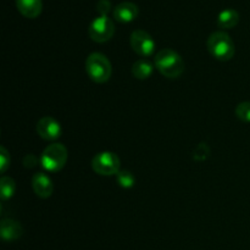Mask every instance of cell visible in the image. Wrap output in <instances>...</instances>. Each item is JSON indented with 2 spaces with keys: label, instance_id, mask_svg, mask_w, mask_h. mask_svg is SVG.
<instances>
[{
  "label": "cell",
  "instance_id": "15",
  "mask_svg": "<svg viewBox=\"0 0 250 250\" xmlns=\"http://www.w3.org/2000/svg\"><path fill=\"white\" fill-rule=\"evenodd\" d=\"M16 192V183L12 178L2 177L0 180V197L2 200H7Z\"/></svg>",
  "mask_w": 250,
  "mask_h": 250
},
{
  "label": "cell",
  "instance_id": "7",
  "mask_svg": "<svg viewBox=\"0 0 250 250\" xmlns=\"http://www.w3.org/2000/svg\"><path fill=\"white\" fill-rule=\"evenodd\" d=\"M131 46L138 55L150 56L155 51V42L148 32L137 29L131 34Z\"/></svg>",
  "mask_w": 250,
  "mask_h": 250
},
{
  "label": "cell",
  "instance_id": "11",
  "mask_svg": "<svg viewBox=\"0 0 250 250\" xmlns=\"http://www.w3.org/2000/svg\"><path fill=\"white\" fill-rule=\"evenodd\" d=\"M17 10L27 19H36L42 14L43 2L42 0H16Z\"/></svg>",
  "mask_w": 250,
  "mask_h": 250
},
{
  "label": "cell",
  "instance_id": "1",
  "mask_svg": "<svg viewBox=\"0 0 250 250\" xmlns=\"http://www.w3.org/2000/svg\"><path fill=\"white\" fill-rule=\"evenodd\" d=\"M155 66L159 72L167 78H177L185 71V61L177 51L163 49L155 56Z\"/></svg>",
  "mask_w": 250,
  "mask_h": 250
},
{
  "label": "cell",
  "instance_id": "9",
  "mask_svg": "<svg viewBox=\"0 0 250 250\" xmlns=\"http://www.w3.org/2000/svg\"><path fill=\"white\" fill-rule=\"evenodd\" d=\"M139 14L138 6L131 1L120 2L114 9V17L117 22L121 23H129L134 21Z\"/></svg>",
  "mask_w": 250,
  "mask_h": 250
},
{
  "label": "cell",
  "instance_id": "19",
  "mask_svg": "<svg viewBox=\"0 0 250 250\" xmlns=\"http://www.w3.org/2000/svg\"><path fill=\"white\" fill-rule=\"evenodd\" d=\"M111 9V2L109 0H100L97 5V10L100 14V16H106Z\"/></svg>",
  "mask_w": 250,
  "mask_h": 250
},
{
  "label": "cell",
  "instance_id": "12",
  "mask_svg": "<svg viewBox=\"0 0 250 250\" xmlns=\"http://www.w3.org/2000/svg\"><path fill=\"white\" fill-rule=\"evenodd\" d=\"M0 233L4 241H15L22 236L23 229L19 221L6 219L2 220L0 224Z\"/></svg>",
  "mask_w": 250,
  "mask_h": 250
},
{
  "label": "cell",
  "instance_id": "2",
  "mask_svg": "<svg viewBox=\"0 0 250 250\" xmlns=\"http://www.w3.org/2000/svg\"><path fill=\"white\" fill-rule=\"evenodd\" d=\"M207 45L209 53L220 61L231 60L236 53V46H234L233 41L226 32H214L208 38Z\"/></svg>",
  "mask_w": 250,
  "mask_h": 250
},
{
  "label": "cell",
  "instance_id": "5",
  "mask_svg": "<svg viewBox=\"0 0 250 250\" xmlns=\"http://www.w3.org/2000/svg\"><path fill=\"white\" fill-rule=\"evenodd\" d=\"M92 167L98 175H117L120 172V159L116 154L103 151L94 156L92 161Z\"/></svg>",
  "mask_w": 250,
  "mask_h": 250
},
{
  "label": "cell",
  "instance_id": "3",
  "mask_svg": "<svg viewBox=\"0 0 250 250\" xmlns=\"http://www.w3.org/2000/svg\"><path fill=\"white\" fill-rule=\"evenodd\" d=\"M85 71L92 81L105 83L111 77V63L109 59L100 53H93L85 60Z\"/></svg>",
  "mask_w": 250,
  "mask_h": 250
},
{
  "label": "cell",
  "instance_id": "16",
  "mask_svg": "<svg viewBox=\"0 0 250 250\" xmlns=\"http://www.w3.org/2000/svg\"><path fill=\"white\" fill-rule=\"evenodd\" d=\"M116 181L122 188H131L133 187L136 178L129 171H120L116 175Z\"/></svg>",
  "mask_w": 250,
  "mask_h": 250
},
{
  "label": "cell",
  "instance_id": "13",
  "mask_svg": "<svg viewBox=\"0 0 250 250\" xmlns=\"http://www.w3.org/2000/svg\"><path fill=\"white\" fill-rule=\"evenodd\" d=\"M239 22L238 11L233 9H226L220 12L217 17V26L222 29H231L236 27Z\"/></svg>",
  "mask_w": 250,
  "mask_h": 250
},
{
  "label": "cell",
  "instance_id": "17",
  "mask_svg": "<svg viewBox=\"0 0 250 250\" xmlns=\"http://www.w3.org/2000/svg\"><path fill=\"white\" fill-rule=\"evenodd\" d=\"M236 115L243 122H250V102H244L236 107Z\"/></svg>",
  "mask_w": 250,
  "mask_h": 250
},
{
  "label": "cell",
  "instance_id": "10",
  "mask_svg": "<svg viewBox=\"0 0 250 250\" xmlns=\"http://www.w3.org/2000/svg\"><path fill=\"white\" fill-rule=\"evenodd\" d=\"M32 187H33L34 193L38 195L39 198H49L53 194L54 186L50 178L45 175V173H36L32 178Z\"/></svg>",
  "mask_w": 250,
  "mask_h": 250
},
{
  "label": "cell",
  "instance_id": "4",
  "mask_svg": "<svg viewBox=\"0 0 250 250\" xmlns=\"http://www.w3.org/2000/svg\"><path fill=\"white\" fill-rule=\"evenodd\" d=\"M67 149L61 143H54L46 146L41 156V164L46 171L58 172L67 161Z\"/></svg>",
  "mask_w": 250,
  "mask_h": 250
},
{
  "label": "cell",
  "instance_id": "8",
  "mask_svg": "<svg viewBox=\"0 0 250 250\" xmlns=\"http://www.w3.org/2000/svg\"><path fill=\"white\" fill-rule=\"evenodd\" d=\"M37 132L39 137L45 141H55L61 136V126L55 119L45 116L37 124Z\"/></svg>",
  "mask_w": 250,
  "mask_h": 250
},
{
  "label": "cell",
  "instance_id": "14",
  "mask_svg": "<svg viewBox=\"0 0 250 250\" xmlns=\"http://www.w3.org/2000/svg\"><path fill=\"white\" fill-rule=\"evenodd\" d=\"M132 73L138 80H146L153 73V65L150 63V61L141 59V60L136 61L133 63V66H132Z\"/></svg>",
  "mask_w": 250,
  "mask_h": 250
},
{
  "label": "cell",
  "instance_id": "18",
  "mask_svg": "<svg viewBox=\"0 0 250 250\" xmlns=\"http://www.w3.org/2000/svg\"><path fill=\"white\" fill-rule=\"evenodd\" d=\"M10 166V155L7 153L6 149L4 146L0 148V171L2 173L7 170V167Z\"/></svg>",
  "mask_w": 250,
  "mask_h": 250
},
{
  "label": "cell",
  "instance_id": "6",
  "mask_svg": "<svg viewBox=\"0 0 250 250\" xmlns=\"http://www.w3.org/2000/svg\"><path fill=\"white\" fill-rule=\"evenodd\" d=\"M115 33V24L107 16H99L93 20L88 28L90 39L97 43H105L110 41Z\"/></svg>",
  "mask_w": 250,
  "mask_h": 250
}]
</instances>
